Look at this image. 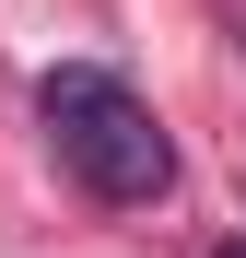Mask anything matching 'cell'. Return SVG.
Returning <instances> with one entry per match:
<instances>
[{"label": "cell", "mask_w": 246, "mask_h": 258, "mask_svg": "<svg viewBox=\"0 0 246 258\" xmlns=\"http://www.w3.org/2000/svg\"><path fill=\"white\" fill-rule=\"evenodd\" d=\"M35 129H47V153L82 176V200H106V211H141V200L176 188L164 117H152L106 59H59L47 82H35Z\"/></svg>", "instance_id": "cell-1"}, {"label": "cell", "mask_w": 246, "mask_h": 258, "mask_svg": "<svg viewBox=\"0 0 246 258\" xmlns=\"http://www.w3.org/2000/svg\"><path fill=\"white\" fill-rule=\"evenodd\" d=\"M211 258H246V246H211Z\"/></svg>", "instance_id": "cell-2"}]
</instances>
